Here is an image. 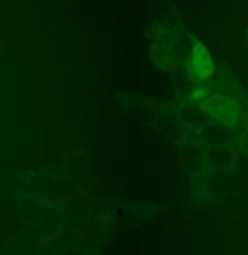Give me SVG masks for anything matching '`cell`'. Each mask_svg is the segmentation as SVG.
I'll list each match as a JSON object with an SVG mask.
<instances>
[]
</instances>
